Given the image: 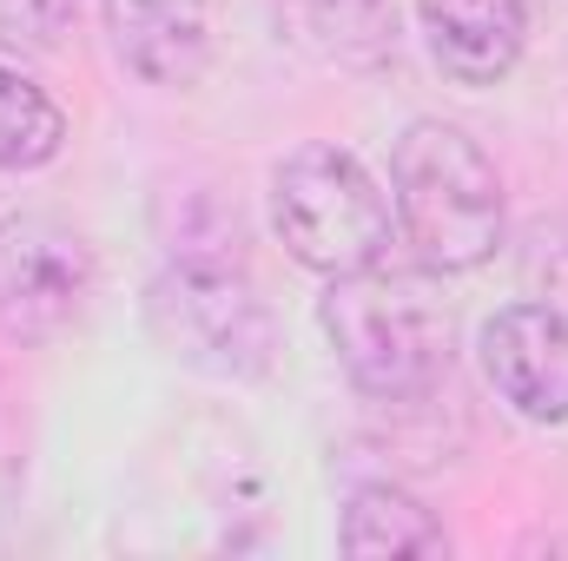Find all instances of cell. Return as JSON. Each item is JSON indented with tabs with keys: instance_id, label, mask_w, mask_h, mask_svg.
Segmentation results:
<instances>
[{
	"instance_id": "6da1fadb",
	"label": "cell",
	"mask_w": 568,
	"mask_h": 561,
	"mask_svg": "<svg viewBox=\"0 0 568 561\" xmlns=\"http://www.w3.org/2000/svg\"><path fill=\"white\" fill-rule=\"evenodd\" d=\"M317 330L351 390L377 404H424L456 370V304L424 272H397L384 258L324 284Z\"/></svg>"
},
{
	"instance_id": "7a4b0ae2",
	"label": "cell",
	"mask_w": 568,
	"mask_h": 561,
	"mask_svg": "<svg viewBox=\"0 0 568 561\" xmlns=\"http://www.w3.org/2000/svg\"><path fill=\"white\" fill-rule=\"evenodd\" d=\"M390 212L417 265L436 278H463L503 245V178L496 159L449 120H410L390 145Z\"/></svg>"
},
{
	"instance_id": "3957f363",
	"label": "cell",
	"mask_w": 568,
	"mask_h": 561,
	"mask_svg": "<svg viewBox=\"0 0 568 561\" xmlns=\"http://www.w3.org/2000/svg\"><path fill=\"white\" fill-rule=\"evenodd\" d=\"M145 330L172 364L219 384H258L278 357L272 304L232 258H172L145 284Z\"/></svg>"
},
{
	"instance_id": "277c9868",
	"label": "cell",
	"mask_w": 568,
	"mask_h": 561,
	"mask_svg": "<svg viewBox=\"0 0 568 561\" xmlns=\"http://www.w3.org/2000/svg\"><path fill=\"white\" fill-rule=\"evenodd\" d=\"M390 198L371 178V165L357 152L331 140L291 145L272 165V232L278 245L324 278L364 272L390 252Z\"/></svg>"
},
{
	"instance_id": "5b68a950",
	"label": "cell",
	"mask_w": 568,
	"mask_h": 561,
	"mask_svg": "<svg viewBox=\"0 0 568 561\" xmlns=\"http://www.w3.org/2000/svg\"><path fill=\"white\" fill-rule=\"evenodd\" d=\"M93 245L60 212H0V337L13 344H53L67 337L93 304Z\"/></svg>"
},
{
	"instance_id": "8992f818",
	"label": "cell",
	"mask_w": 568,
	"mask_h": 561,
	"mask_svg": "<svg viewBox=\"0 0 568 561\" xmlns=\"http://www.w3.org/2000/svg\"><path fill=\"white\" fill-rule=\"evenodd\" d=\"M489 390L523 422H568V317L556 304H503L476 330Z\"/></svg>"
},
{
	"instance_id": "52a82bcc",
	"label": "cell",
	"mask_w": 568,
	"mask_h": 561,
	"mask_svg": "<svg viewBox=\"0 0 568 561\" xmlns=\"http://www.w3.org/2000/svg\"><path fill=\"white\" fill-rule=\"evenodd\" d=\"M113 53L145 86H199L219 53V0H100Z\"/></svg>"
},
{
	"instance_id": "ba28073f",
	"label": "cell",
	"mask_w": 568,
	"mask_h": 561,
	"mask_svg": "<svg viewBox=\"0 0 568 561\" xmlns=\"http://www.w3.org/2000/svg\"><path fill=\"white\" fill-rule=\"evenodd\" d=\"M429 60L456 86H496L516 73L529 40V0H417Z\"/></svg>"
},
{
	"instance_id": "9c48e42d",
	"label": "cell",
	"mask_w": 568,
	"mask_h": 561,
	"mask_svg": "<svg viewBox=\"0 0 568 561\" xmlns=\"http://www.w3.org/2000/svg\"><path fill=\"white\" fill-rule=\"evenodd\" d=\"M337 549L344 555H443L449 536L410 489L364 482V489H351V502L337 516Z\"/></svg>"
},
{
	"instance_id": "30bf717a",
	"label": "cell",
	"mask_w": 568,
	"mask_h": 561,
	"mask_svg": "<svg viewBox=\"0 0 568 561\" xmlns=\"http://www.w3.org/2000/svg\"><path fill=\"white\" fill-rule=\"evenodd\" d=\"M67 145V113L47 86L0 60V172H40Z\"/></svg>"
},
{
	"instance_id": "8fae6325",
	"label": "cell",
	"mask_w": 568,
	"mask_h": 561,
	"mask_svg": "<svg viewBox=\"0 0 568 561\" xmlns=\"http://www.w3.org/2000/svg\"><path fill=\"white\" fill-rule=\"evenodd\" d=\"M324 13V33H331V47L344 53V60H384L390 47H397V7L390 0H324L317 7Z\"/></svg>"
},
{
	"instance_id": "7c38bea8",
	"label": "cell",
	"mask_w": 568,
	"mask_h": 561,
	"mask_svg": "<svg viewBox=\"0 0 568 561\" xmlns=\"http://www.w3.org/2000/svg\"><path fill=\"white\" fill-rule=\"evenodd\" d=\"M73 0H0V47L20 60H40L67 40Z\"/></svg>"
}]
</instances>
